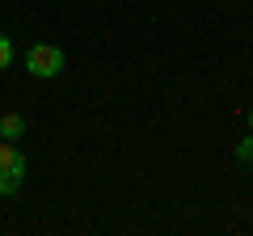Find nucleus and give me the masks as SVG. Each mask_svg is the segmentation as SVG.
Masks as SVG:
<instances>
[{"label":"nucleus","instance_id":"obj_2","mask_svg":"<svg viewBox=\"0 0 253 236\" xmlns=\"http://www.w3.org/2000/svg\"><path fill=\"white\" fill-rule=\"evenodd\" d=\"M26 182V156L13 148V139H0V194H17Z\"/></svg>","mask_w":253,"mask_h":236},{"label":"nucleus","instance_id":"obj_6","mask_svg":"<svg viewBox=\"0 0 253 236\" xmlns=\"http://www.w3.org/2000/svg\"><path fill=\"white\" fill-rule=\"evenodd\" d=\"M249 131H253V110H249Z\"/></svg>","mask_w":253,"mask_h":236},{"label":"nucleus","instance_id":"obj_5","mask_svg":"<svg viewBox=\"0 0 253 236\" xmlns=\"http://www.w3.org/2000/svg\"><path fill=\"white\" fill-rule=\"evenodd\" d=\"M9 64H13V42H9L4 34H0V72H4Z\"/></svg>","mask_w":253,"mask_h":236},{"label":"nucleus","instance_id":"obj_1","mask_svg":"<svg viewBox=\"0 0 253 236\" xmlns=\"http://www.w3.org/2000/svg\"><path fill=\"white\" fill-rule=\"evenodd\" d=\"M26 72L38 76V80H55V76L63 72V51L51 42H34L26 51Z\"/></svg>","mask_w":253,"mask_h":236},{"label":"nucleus","instance_id":"obj_3","mask_svg":"<svg viewBox=\"0 0 253 236\" xmlns=\"http://www.w3.org/2000/svg\"><path fill=\"white\" fill-rule=\"evenodd\" d=\"M21 131H26V118L21 114H4L0 118V139H17Z\"/></svg>","mask_w":253,"mask_h":236},{"label":"nucleus","instance_id":"obj_4","mask_svg":"<svg viewBox=\"0 0 253 236\" xmlns=\"http://www.w3.org/2000/svg\"><path fill=\"white\" fill-rule=\"evenodd\" d=\"M236 160H245V164H253V131H249V135L241 139V144H236Z\"/></svg>","mask_w":253,"mask_h":236}]
</instances>
